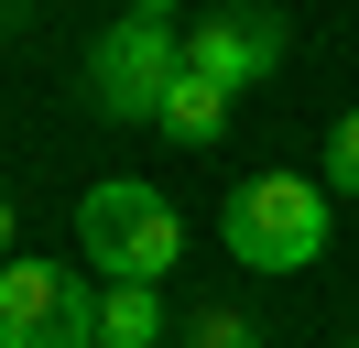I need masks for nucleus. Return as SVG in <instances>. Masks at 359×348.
Wrapping results in <instances>:
<instances>
[{
	"mask_svg": "<svg viewBox=\"0 0 359 348\" xmlns=\"http://www.w3.org/2000/svg\"><path fill=\"white\" fill-rule=\"evenodd\" d=\"M218 239L250 272H305V261L327 250V185H316V174H250L218 207Z\"/></svg>",
	"mask_w": 359,
	"mask_h": 348,
	"instance_id": "f257e3e1",
	"label": "nucleus"
},
{
	"mask_svg": "<svg viewBox=\"0 0 359 348\" xmlns=\"http://www.w3.org/2000/svg\"><path fill=\"white\" fill-rule=\"evenodd\" d=\"M76 239H88V261H109V283H163L185 261V218L163 207L142 174H120V185H88V207H76Z\"/></svg>",
	"mask_w": 359,
	"mask_h": 348,
	"instance_id": "f03ea898",
	"label": "nucleus"
},
{
	"mask_svg": "<svg viewBox=\"0 0 359 348\" xmlns=\"http://www.w3.org/2000/svg\"><path fill=\"white\" fill-rule=\"evenodd\" d=\"M175 76H185L175 11H142V0H131V22H109V33H98V55H88V98H98V120H163Z\"/></svg>",
	"mask_w": 359,
	"mask_h": 348,
	"instance_id": "7ed1b4c3",
	"label": "nucleus"
},
{
	"mask_svg": "<svg viewBox=\"0 0 359 348\" xmlns=\"http://www.w3.org/2000/svg\"><path fill=\"white\" fill-rule=\"evenodd\" d=\"M0 348H98V304L66 261H0Z\"/></svg>",
	"mask_w": 359,
	"mask_h": 348,
	"instance_id": "20e7f679",
	"label": "nucleus"
},
{
	"mask_svg": "<svg viewBox=\"0 0 359 348\" xmlns=\"http://www.w3.org/2000/svg\"><path fill=\"white\" fill-rule=\"evenodd\" d=\"M185 65H196V76H218V87H250V76H272V65H283V22H272L262 0H218V11L185 33Z\"/></svg>",
	"mask_w": 359,
	"mask_h": 348,
	"instance_id": "39448f33",
	"label": "nucleus"
},
{
	"mask_svg": "<svg viewBox=\"0 0 359 348\" xmlns=\"http://www.w3.org/2000/svg\"><path fill=\"white\" fill-rule=\"evenodd\" d=\"M153 130H163V142H185V152H207V142L229 130V87L185 65V76H175V98H163V120H153Z\"/></svg>",
	"mask_w": 359,
	"mask_h": 348,
	"instance_id": "423d86ee",
	"label": "nucleus"
},
{
	"mask_svg": "<svg viewBox=\"0 0 359 348\" xmlns=\"http://www.w3.org/2000/svg\"><path fill=\"white\" fill-rule=\"evenodd\" d=\"M153 337H163L153 283H109V294H98V348H153Z\"/></svg>",
	"mask_w": 359,
	"mask_h": 348,
	"instance_id": "0eeeda50",
	"label": "nucleus"
},
{
	"mask_svg": "<svg viewBox=\"0 0 359 348\" xmlns=\"http://www.w3.org/2000/svg\"><path fill=\"white\" fill-rule=\"evenodd\" d=\"M185 348H262V326H250L240 304H196V316H185Z\"/></svg>",
	"mask_w": 359,
	"mask_h": 348,
	"instance_id": "6e6552de",
	"label": "nucleus"
},
{
	"mask_svg": "<svg viewBox=\"0 0 359 348\" xmlns=\"http://www.w3.org/2000/svg\"><path fill=\"white\" fill-rule=\"evenodd\" d=\"M327 185H337V196H359V109L327 130Z\"/></svg>",
	"mask_w": 359,
	"mask_h": 348,
	"instance_id": "1a4fd4ad",
	"label": "nucleus"
},
{
	"mask_svg": "<svg viewBox=\"0 0 359 348\" xmlns=\"http://www.w3.org/2000/svg\"><path fill=\"white\" fill-rule=\"evenodd\" d=\"M0 261H11V196H0Z\"/></svg>",
	"mask_w": 359,
	"mask_h": 348,
	"instance_id": "9d476101",
	"label": "nucleus"
}]
</instances>
